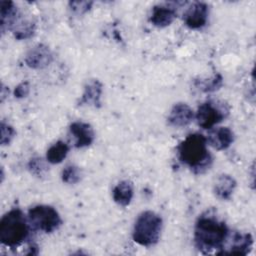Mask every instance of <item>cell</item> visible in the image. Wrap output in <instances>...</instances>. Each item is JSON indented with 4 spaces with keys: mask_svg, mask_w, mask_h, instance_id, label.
<instances>
[{
    "mask_svg": "<svg viewBox=\"0 0 256 256\" xmlns=\"http://www.w3.org/2000/svg\"><path fill=\"white\" fill-rule=\"evenodd\" d=\"M208 6L204 2L192 3L184 13L183 20L187 27L191 29L202 28L208 19Z\"/></svg>",
    "mask_w": 256,
    "mask_h": 256,
    "instance_id": "7",
    "label": "cell"
},
{
    "mask_svg": "<svg viewBox=\"0 0 256 256\" xmlns=\"http://www.w3.org/2000/svg\"><path fill=\"white\" fill-rule=\"evenodd\" d=\"M1 31L4 32L5 28L11 29L14 21L18 16L17 9L12 1H5L2 0L1 3Z\"/></svg>",
    "mask_w": 256,
    "mask_h": 256,
    "instance_id": "18",
    "label": "cell"
},
{
    "mask_svg": "<svg viewBox=\"0 0 256 256\" xmlns=\"http://www.w3.org/2000/svg\"><path fill=\"white\" fill-rule=\"evenodd\" d=\"M28 168L31 173H33L34 175H36L38 177L42 176L47 170V167L45 166L42 159H40V158H32L29 161Z\"/></svg>",
    "mask_w": 256,
    "mask_h": 256,
    "instance_id": "23",
    "label": "cell"
},
{
    "mask_svg": "<svg viewBox=\"0 0 256 256\" xmlns=\"http://www.w3.org/2000/svg\"><path fill=\"white\" fill-rule=\"evenodd\" d=\"M134 190L133 185L130 181L123 180L119 182L112 191L113 200L120 206H128L133 198Z\"/></svg>",
    "mask_w": 256,
    "mask_h": 256,
    "instance_id": "16",
    "label": "cell"
},
{
    "mask_svg": "<svg viewBox=\"0 0 256 256\" xmlns=\"http://www.w3.org/2000/svg\"><path fill=\"white\" fill-rule=\"evenodd\" d=\"M30 224L34 229L51 233L61 224V218L55 208L49 205H36L28 212Z\"/></svg>",
    "mask_w": 256,
    "mask_h": 256,
    "instance_id": "5",
    "label": "cell"
},
{
    "mask_svg": "<svg viewBox=\"0 0 256 256\" xmlns=\"http://www.w3.org/2000/svg\"><path fill=\"white\" fill-rule=\"evenodd\" d=\"M53 60L52 52L49 47L44 44H37L32 47L25 57L27 66L33 69H43L47 67Z\"/></svg>",
    "mask_w": 256,
    "mask_h": 256,
    "instance_id": "8",
    "label": "cell"
},
{
    "mask_svg": "<svg viewBox=\"0 0 256 256\" xmlns=\"http://www.w3.org/2000/svg\"><path fill=\"white\" fill-rule=\"evenodd\" d=\"M28 225L20 209H12L0 220V241L3 245L15 248L20 246L28 236Z\"/></svg>",
    "mask_w": 256,
    "mask_h": 256,
    "instance_id": "3",
    "label": "cell"
},
{
    "mask_svg": "<svg viewBox=\"0 0 256 256\" xmlns=\"http://www.w3.org/2000/svg\"><path fill=\"white\" fill-rule=\"evenodd\" d=\"M11 30L13 31L14 37L16 39H28L32 37L35 32V24L32 21L24 19L18 15L11 27Z\"/></svg>",
    "mask_w": 256,
    "mask_h": 256,
    "instance_id": "17",
    "label": "cell"
},
{
    "mask_svg": "<svg viewBox=\"0 0 256 256\" xmlns=\"http://www.w3.org/2000/svg\"><path fill=\"white\" fill-rule=\"evenodd\" d=\"M207 141L216 150H225L234 141V134L228 127H219L209 133Z\"/></svg>",
    "mask_w": 256,
    "mask_h": 256,
    "instance_id": "13",
    "label": "cell"
},
{
    "mask_svg": "<svg viewBox=\"0 0 256 256\" xmlns=\"http://www.w3.org/2000/svg\"><path fill=\"white\" fill-rule=\"evenodd\" d=\"M222 85V77L220 75H215L213 79H211L209 82H205L202 86V90L205 92L215 91Z\"/></svg>",
    "mask_w": 256,
    "mask_h": 256,
    "instance_id": "24",
    "label": "cell"
},
{
    "mask_svg": "<svg viewBox=\"0 0 256 256\" xmlns=\"http://www.w3.org/2000/svg\"><path fill=\"white\" fill-rule=\"evenodd\" d=\"M62 181L67 184H76L81 179V171L75 165H68L64 168L61 175Z\"/></svg>",
    "mask_w": 256,
    "mask_h": 256,
    "instance_id": "20",
    "label": "cell"
},
{
    "mask_svg": "<svg viewBox=\"0 0 256 256\" xmlns=\"http://www.w3.org/2000/svg\"><path fill=\"white\" fill-rule=\"evenodd\" d=\"M226 110L216 105L211 101L202 103L196 112V120L200 127L203 129H211L216 124L220 123L225 117Z\"/></svg>",
    "mask_w": 256,
    "mask_h": 256,
    "instance_id": "6",
    "label": "cell"
},
{
    "mask_svg": "<svg viewBox=\"0 0 256 256\" xmlns=\"http://www.w3.org/2000/svg\"><path fill=\"white\" fill-rule=\"evenodd\" d=\"M253 245V238L251 234L245 233H235L232 241V245L229 247L228 251L223 254L228 255H246L250 252Z\"/></svg>",
    "mask_w": 256,
    "mask_h": 256,
    "instance_id": "15",
    "label": "cell"
},
{
    "mask_svg": "<svg viewBox=\"0 0 256 256\" xmlns=\"http://www.w3.org/2000/svg\"><path fill=\"white\" fill-rule=\"evenodd\" d=\"M69 151V146L63 141H58L53 144L46 153V159L51 164H58L64 160Z\"/></svg>",
    "mask_w": 256,
    "mask_h": 256,
    "instance_id": "19",
    "label": "cell"
},
{
    "mask_svg": "<svg viewBox=\"0 0 256 256\" xmlns=\"http://www.w3.org/2000/svg\"><path fill=\"white\" fill-rule=\"evenodd\" d=\"M0 130H1V137H0L1 145L2 146L8 145L16 134L14 128L12 126H10L9 124H6L5 122H1Z\"/></svg>",
    "mask_w": 256,
    "mask_h": 256,
    "instance_id": "21",
    "label": "cell"
},
{
    "mask_svg": "<svg viewBox=\"0 0 256 256\" xmlns=\"http://www.w3.org/2000/svg\"><path fill=\"white\" fill-rule=\"evenodd\" d=\"M178 156L181 162L200 174L209 169L212 162L207 149V139L199 133L188 135L179 144Z\"/></svg>",
    "mask_w": 256,
    "mask_h": 256,
    "instance_id": "2",
    "label": "cell"
},
{
    "mask_svg": "<svg viewBox=\"0 0 256 256\" xmlns=\"http://www.w3.org/2000/svg\"><path fill=\"white\" fill-rule=\"evenodd\" d=\"M29 91H30L29 82L25 81V82H22V83H20L19 85H17L15 87L14 95H15L16 98H24L29 94Z\"/></svg>",
    "mask_w": 256,
    "mask_h": 256,
    "instance_id": "25",
    "label": "cell"
},
{
    "mask_svg": "<svg viewBox=\"0 0 256 256\" xmlns=\"http://www.w3.org/2000/svg\"><path fill=\"white\" fill-rule=\"evenodd\" d=\"M194 118L193 110L185 103H177L171 109L168 122L174 127L187 126Z\"/></svg>",
    "mask_w": 256,
    "mask_h": 256,
    "instance_id": "11",
    "label": "cell"
},
{
    "mask_svg": "<svg viewBox=\"0 0 256 256\" xmlns=\"http://www.w3.org/2000/svg\"><path fill=\"white\" fill-rule=\"evenodd\" d=\"M176 10L173 7L167 5H156L152 9L149 20L154 26L163 28L169 26L176 18Z\"/></svg>",
    "mask_w": 256,
    "mask_h": 256,
    "instance_id": "12",
    "label": "cell"
},
{
    "mask_svg": "<svg viewBox=\"0 0 256 256\" xmlns=\"http://www.w3.org/2000/svg\"><path fill=\"white\" fill-rule=\"evenodd\" d=\"M70 133L75 138V147L83 148L92 144L95 133L92 126L82 121L73 122L70 125Z\"/></svg>",
    "mask_w": 256,
    "mask_h": 256,
    "instance_id": "9",
    "label": "cell"
},
{
    "mask_svg": "<svg viewBox=\"0 0 256 256\" xmlns=\"http://www.w3.org/2000/svg\"><path fill=\"white\" fill-rule=\"evenodd\" d=\"M229 230L223 221L214 216L202 215L198 218L194 228V242L203 253L216 249H223Z\"/></svg>",
    "mask_w": 256,
    "mask_h": 256,
    "instance_id": "1",
    "label": "cell"
},
{
    "mask_svg": "<svg viewBox=\"0 0 256 256\" xmlns=\"http://www.w3.org/2000/svg\"><path fill=\"white\" fill-rule=\"evenodd\" d=\"M102 83L97 79L89 80L85 86L84 91L81 96V99L78 102V105H89L93 107L101 106V95H102Z\"/></svg>",
    "mask_w": 256,
    "mask_h": 256,
    "instance_id": "10",
    "label": "cell"
},
{
    "mask_svg": "<svg viewBox=\"0 0 256 256\" xmlns=\"http://www.w3.org/2000/svg\"><path fill=\"white\" fill-rule=\"evenodd\" d=\"M161 230V217L153 211H144L135 221L132 237L137 244L149 247L158 242Z\"/></svg>",
    "mask_w": 256,
    "mask_h": 256,
    "instance_id": "4",
    "label": "cell"
},
{
    "mask_svg": "<svg viewBox=\"0 0 256 256\" xmlns=\"http://www.w3.org/2000/svg\"><path fill=\"white\" fill-rule=\"evenodd\" d=\"M92 4V1H70L69 8L72 10V12L81 15L89 11L91 9Z\"/></svg>",
    "mask_w": 256,
    "mask_h": 256,
    "instance_id": "22",
    "label": "cell"
},
{
    "mask_svg": "<svg viewBox=\"0 0 256 256\" xmlns=\"http://www.w3.org/2000/svg\"><path fill=\"white\" fill-rule=\"evenodd\" d=\"M235 188H236L235 179L228 174H222L216 179V182L214 183L213 191L215 196L220 200H228L231 198Z\"/></svg>",
    "mask_w": 256,
    "mask_h": 256,
    "instance_id": "14",
    "label": "cell"
}]
</instances>
